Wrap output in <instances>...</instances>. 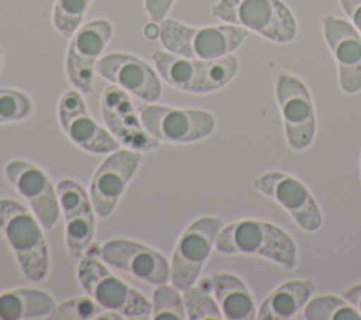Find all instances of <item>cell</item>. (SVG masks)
Masks as SVG:
<instances>
[{
	"mask_svg": "<svg viewBox=\"0 0 361 320\" xmlns=\"http://www.w3.org/2000/svg\"><path fill=\"white\" fill-rule=\"evenodd\" d=\"M214 248L221 254L264 257L283 269H293L298 265L293 238L285 230L264 220L243 219L223 227Z\"/></svg>",
	"mask_w": 361,
	"mask_h": 320,
	"instance_id": "6da1fadb",
	"label": "cell"
},
{
	"mask_svg": "<svg viewBox=\"0 0 361 320\" xmlns=\"http://www.w3.org/2000/svg\"><path fill=\"white\" fill-rule=\"evenodd\" d=\"M0 230L24 276L32 282L45 279L49 269V251L42 226L34 213L14 199H0Z\"/></svg>",
	"mask_w": 361,
	"mask_h": 320,
	"instance_id": "7a4b0ae2",
	"label": "cell"
},
{
	"mask_svg": "<svg viewBox=\"0 0 361 320\" xmlns=\"http://www.w3.org/2000/svg\"><path fill=\"white\" fill-rule=\"evenodd\" d=\"M248 37V30L234 25L188 27L176 20L164 18L159 23V41L175 55L212 61L230 55Z\"/></svg>",
	"mask_w": 361,
	"mask_h": 320,
	"instance_id": "3957f363",
	"label": "cell"
},
{
	"mask_svg": "<svg viewBox=\"0 0 361 320\" xmlns=\"http://www.w3.org/2000/svg\"><path fill=\"white\" fill-rule=\"evenodd\" d=\"M152 61L159 76L171 86L189 93H210L226 86L237 73L234 55L203 61L157 49Z\"/></svg>",
	"mask_w": 361,
	"mask_h": 320,
	"instance_id": "277c9868",
	"label": "cell"
},
{
	"mask_svg": "<svg viewBox=\"0 0 361 320\" xmlns=\"http://www.w3.org/2000/svg\"><path fill=\"white\" fill-rule=\"evenodd\" d=\"M210 13L274 42L285 44L296 35V20L282 0H219Z\"/></svg>",
	"mask_w": 361,
	"mask_h": 320,
	"instance_id": "5b68a950",
	"label": "cell"
},
{
	"mask_svg": "<svg viewBox=\"0 0 361 320\" xmlns=\"http://www.w3.org/2000/svg\"><path fill=\"white\" fill-rule=\"evenodd\" d=\"M78 279L83 290L103 309L124 319H151V302L118 279L93 255H85L78 265Z\"/></svg>",
	"mask_w": 361,
	"mask_h": 320,
	"instance_id": "8992f818",
	"label": "cell"
},
{
	"mask_svg": "<svg viewBox=\"0 0 361 320\" xmlns=\"http://www.w3.org/2000/svg\"><path fill=\"white\" fill-rule=\"evenodd\" d=\"M147 133L158 141L186 144L209 137L216 127L212 113L200 109H178L135 101Z\"/></svg>",
	"mask_w": 361,
	"mask_h": 320,
	"instance_id": "52a82bcc",
	"label": "cell"
},
{
	"mask_svg": "<svg viewBox=\"0 0 361 320\" xmlns=\"http://www.w3.org/2000/svg\"><path fill=\"white\" fill-rule=\"evenodd\" d=\"M223 228L220 217L204 216L192 221L180 234L171 259V282L179 290L195 285Z\"/></svg>",
	"mask_w": 361,
	"mask_h": 320,
	"instance_id": "ba28073f",
	"label": "cell"
},
{
	"mask_svg": "<svg viewBox=\"0 0 361 320\" xmlns=\"http://www.w3.org/2000/svg\"><path fill=\"white\" fill-rule=\"evenodd\" d=\"M275 93L289 147L305 149L316 131V116L307 86L293 75L281 73L276 78Z\"/></svg>",
	"mask_w": 361,
	"mask_h": 320,
	"instance_id": "9c48e42d",
	"label": "cell"
},
{
	"mask_svg": "<svg viewBox=\"0 0 361 320\" xmlns=\"http://www.w3.org/2000/svg\"><path fill=\"white\" fill-rule=\"evenodd\" d=\"M141 162L142 152L130 148H118L102 161L89 186V197L99 217H107L114 211Z\"/></svg>",
	"mask_w": 361,
	"mask_h": 320,
	"instance_id": "30bf717a",
	"label": "cell"
},
{
	"mask_svg": "<svg viewBox=\"0 0 361 320\" xmlns=\"http://www.w3.org/2000/svg\"><path fill=\"white\" fill-rule=\"evenodd\" d=\"M111 35L110 21L99 18L79 27L71 37L66 52V75L76 90L82 93L92 92L99 56Z\"/></svg>",
	"mask_w": 361,
	"mask_h": 320,
	"instance_id": "8fae6325",
	"label": "cell"
},
{
	"mask_svg": "<svg viewBox=\"0 0 361 320\" xmlns=\"http://www.w3.org/2000/svg\"><path fill=\"white\" fill-rule=\"evenodd\" d=\"M4 175L28 202L42 228L47 231L52 230L59 220L61 204L56 187H54L49 176L39 166L23 159L7 162Z\"/></svg>",
	"mask_w": 361,
	"mask_h": 320,
	"instance_id": "7c38bea8",
	"label": "cell"
},
{
	"mask_svg": "<svg viewBox=\"0 0 361 320\" xmlns=\"http://www.w3.org/2000/svg\"><path fill=\"white\" fill-rule=\"evenodd\" d=\"M58 120L69 141L83 151L104 155L120 148V142L111 133L89 114L78 90H68L61 96Z\"/></svg>",
	"mask_w": 361,
	"mask_h": 320,
	"instance_id": "4fadbf2b",
	"label": "cell"
},
{
	"mask_svg": "<svg viewBox=\"0 0 361 320\" xmlns=\"http://www.w3.org/2000/svg\"><path fill=\"white\" fill-rule=\"evenodd\" d=\"M252 185L281 204L305 231L313 233L320 228L323 221L320 209L309 189L295 176L269 171L255 178Z\"/></svg>",
	"mask_w": 361,
	"mask_h": 320,
	"instance_id": "5bb4252c",
	"label": "cell"
},
{
	"mask_svg": "<svg viewBox=\"0 0 361 320\" xmlns=\"http://www.w3.org/2000/svg\"><path fill=\"white\" fill-rule=\"evenodd\" d=\"M100 110L109 131L120 145L138 152H148L159 145V141L144 128L135 103L121 87L113 85L104 89Z\"/></svg>",
	"mask_w": 361,
	"mask_h": 320,
	"instance_id": "9a60e30c",
	"label": "cell"
},
{
	"mask_svg": "<svg viewBox=\"0 0 361 320\" xmlns=\"http://www.w3.org/2000/svg\"><path fill=\"white\" fill-rule=\"evenodd\" d=\"M99 257L110 266L118 268L151 285L171 281V266L157 250L126 238H113L99 248Z\"/></svg>",
	"mask_w": 361,
	"mask_h": 320,
	"instance_id": "2e32d148",
	"label": "cell"
},
{
	"mask_svg": "<svg viewBox=\"0 0 361 320\" xmlns=\"http://www.w3.org/2000/svg\"><path fill=\"white\" fill-rule=\"evenodd\" d=\"M96 72L141 101L155 103L161 99L159 76L147 62L134 55L124 52L107 54L97 61Z\"/></svg>",
	"mask_w": 361,
	"mask_h": 320,
	"instance_id": "e0dca14e",
	"label": "cell"
},
{
	"mask_svg": "<svg viewBox=\"0 0 361 320\" xmlns=\"http://www.w3.org/2000/svg\"><path fill=\"white\" fill-rule=\"evenodd\" d=\"M61 210L65 216V242L73 258H82L94 235V209L85 189L72 179L56 185Z\"/></svg>",
	"mask_w": 361,
	"mask_h": 320,
	"instance_id": "ac0fdd59",
	"label": "cell"
},
{
	"mask_svg": "<svg viewBox=\"0 0 361 320\" xmlns=\"http://www.w3.org/2000/svg\"><path fill=\"white\" fill-rule=\"evenodd\" d=\"M323 34L338 68L343 92L351 94L361 90V37L353 24L329 16L323 20Z\"/></svg>",
	"mask_w": 361,
	"mask_h": 320,
	"instance_id": "d6986e66",
	"label": "cell"
},
{
	"mask_svg": "<svg viewBox=\"0 0 361 320\" xmlns=\"http://www.w3.org/2000/svg\"><path fill=\"white\" fill-rule=\"evenodd\" d=\"M210 290L221 310L223 319L252 320L257 319L255 303L247 285L235 275L217 272L209 278Z\"/></svg>",
	"mask_w": 361,
	"mask_h": 320,
	"instance_id": "ffe728a7",
	"label": "cell"
},
{
	"mask_svg": "<svg viewBox=\"0 0 361 320\" xmlns=\"http://www.w3.org/2000/svg\"><path fill=\"white\" fill-rule=\"evenodd\" d=\"M314 285L309 279H293L279 285L257 310L259 320H288L309 302Z\"/></svg>",
	"mask_w": 361,
	"mask_h": 320,
	"instance_id": "44dd1931",
	"label": "cell"
},
{
	"mask_svg": "<svg viewBox=\"0 0 361 320\" xmlns=\"http://www.w3.org/2000/svg\"><path fill=\"white\" fill-rule=\"evenodd\" d=\"M55 307L54 297L37 288L11 289L0 295V320L42 319Z\"/></svg>",
	"mask_w": 361,
	"mask_h": 320,
	"instance_id": "7402d4cb",
	"label": "cell"
},
{
	"mask_svg": "<svg viewBox=\"0 0 361 320\" xmlns=\"http://www.w3.org/2000/svg\"><path fill=\"white\" fill-rule=\"evenodd\" d=\"M303 319L307 320H361L358 310L345 299L320 295L305 304Z\"/></svg>",
	"mask_w": 361,
	"mask_h": 320,
	"instance_id": "603a6c76",
	"label": "cell"
},
{
	"mask_svg": "<svg viewBox=\"0 0 361 320\" xmlns=\"http://www.w3.org/2000/svg\"><path fill=\"white\" fill-rule=\"evenodd\" d=\"M151 304H152L151 317L154 320L186 319L183 296L179 293L178 288H175L173 285H168V282L157 285L152 293Z\"/></svg>",
	"mask_w": 361,
	"mask_h": 320,
	"instance_id": "cb8c5ba5",
	"label": "cell"
},
{
	"mask_svg": "<svg viewBox=\"0 0 361 320\" xmlns=\"http://www.w3.org/2000/svg\"><path fill=\"white\" fill-rule=\"evenodd\" d=\"M92 0H55L52 23L55 30L65 38H71L85 17Z\"/></svg>",
	"mask_w": 361,
	"mask_h": 320,
	"instance_id": "d4e9b609",
	"label": "cell"
},
{
	"mask_svg": "<svg viewBox=\"0 0 361 320\" xmlns=\"http://www.w3.org/2000/svg\"><path fill=\"white\" fill-rule=\"evenodd\" d=\"M183 304L186 310V317L190 320H204V319H223L221 310L214 299L207 290L199 286H189L183 290Z\"/></svg>",
	"mask_w": 361,
	"mask_h": 320,
	"instance_id": "484cf974",
	"label": "cell"
},
{
	"mask_svg": "<svg viewBox=\"0 0 361 320\" xmlns=\"http://www.w3.org/2000/svg\"><path fill=\"white\" fill-rule=\"evenodd\" d=\"M34 106L25 93L14 89H0V124L28 118Z\"/></svg>",
	"mask_w": 361,
	"mask_h": 320,
	"instance_id": "4316f807",
	"label": "cell"
},
{
	"mask_svg": "<svg viewBox=\"0 0 361 320\" xmlns=\"http://www.w3.org/2000/svg\"><path fill=\"white\" fill-rule=\"evenodd\" d=\"M103 310L90 296L89 297H72L65 303L56 306L54 312L47 317L52 320H89L97 319Z\"/></svg>",
	"mask_w": 361,
	"mask_h": 320,
	"instance_id": "83f0119b",
	"label": "cell"
},
{
	"mask_svg": "<svg viewBox=\"0 0 361 320\" xmlns=\"http://www.w3.org/2000/svg\"><path fill=\"white\" fill-rule=\"evenodd\" d=\"M175 0H144L145 11L151 21L161 23L168 14Z\"/></svg>",
	"mask_w": 361,
	"mask_h": 320,
	"instance_id": "f1b7e54d",
	"label": "cell"
},
{
	"mask_svg": "<svg viewBox=\"0 0 361 320\" xmlns=\"http://www.w3.org/2000/svg\"><path fill=\"white\" fill-rule=\"evenodd\" d=\"M344 13L353 23V27L361 37V0H338Z\"/></svg>",
	"mask_w": 361,
	"mask_h": 320,
	"instance_id": "f546056e",
	"label": "cell"
},
{
	"mask_svg": "<svg viewBox=\"0 0 361 320\" xmlns=\"http://www.w3.org/2000/svg\"><path fill=\"white\" fill-rule=\"evenodd\" d=\"M344 299L348 300L357 310L358 313L361 314V283H357V285H353L351 288L345 289L344 293H343Z\"/></svg>",
	"mask_w": 361,
	"mask_h": 320,
	"instance_id": "4dcf8cb0",
	"label": "cell"
},
{
	"mask_svg": "<svg viewBox=\"0 0 361 320\" xmlns=\"http://www.w3.org/2000/svg\"><path fill=\"white\" fill-rule=\"evenodd\" d=\"M144 35L149 39H155L157 37H159V25L154 21L148 23L145 27H144Z\"/></svg>",
	"mask_w": 361,
	"mask_h": 320,
	"instance_id": "1f68e13d",
	"label": "cell"
},
{
	"mask_svg": "<svg viewBox=\"0 0 361 320\" xmlns=\"http://www.w3.org/2000/svg\"><path fill=\"white\" fill-rule=\"evenodd\" d=\"M1 56H3V48L0 47V68H1Z\"/></svg>",
	"mask_w": 361,
	"mask_h": 320,
	"instance_id": "d6a6232c",
	"label": "cell"
}]
</instances>
